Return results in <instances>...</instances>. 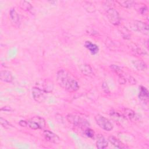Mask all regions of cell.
Wrapping results in <instances>:
<instances>
[{"label":"cell","mask_w":149,"mask_h":149,"mask_svg":"<svg viewBox=\"0 0 149 149\" xmlns=\"http://www.w3.org/2000/svg\"><path fill=\"white\" fill-rule=\"evenodd\" d=\"M84 46L93 55L96 54L99 51L98 47L96 44H93V43H92L91 42H90L89 41H87L85 42Z\"/></svg>","instance_id":"obj_12"},{"label":"cell","mask_w":149,"mask_h":149,"mask_svg":"<svg viewBox=\"0 0 149 149\" xmlns=\"http://www.w3.org/2000/svg\"><path fill=\"white\" fill-rule=\"evenodd\" d=\"M83 6L85 8L86 10L88 12H93L95 10L94 6L90 2H84Z\"/></svg>","instance_id":"obj_19"},{"label":"cell","mask_w":149,"mask_h":149,"mask_svg":"<svg viewBox=\"0 0 149 149\" xmlns=\"http://www.w3.org/2000/svg\"><path fill=\"white\" fill-rule=\"evenodd\" d=\"M95 120L97 124L102 129L106 131H111L113 129V126L111 122L105 117L97 115L95 116Z\"/></svg>","instance_id":"obj_4"},{"label":"cell","mask_w":149,"mask_h":149,"mask_svg":"<svg viewBox=\"0 0 149 149\" xmlns=\"http://www.w3.org/2000/svg\"><path fill=\"white\" fill-rule=\"evenodd\" d=\"M121 6L125 8H130L133 5L134 2L132 1H119L118 2Z\"/></svg>","instance_id":"obj_21"},{"label":"cell","mask_w":149,"mask_h":149,"mask_svg":"<svg viewBox=\"0 0 149 149\" xmlns=\"http://www.w3.org/2000/svg\"><path fill=\"white\" fill-rule=\"evenodd\" d=\"M110 67H111V68L113 70L115 71L116 73H118V74H119L120 75V73H122V70L121 68H120L119 66H117V65H111L110 66Z\"/></svg>","instance_id":"obj_23"},{"label":"cell","mask_w":149,"mask_h":149,"mask_svg":"<svg viewBox=\"0 0 149 149\" xmlns=\"http://www.w3.org/2000/svg\"><path fill=\"white\" fill-rule=\"evenodd\" d=\"M109 141L116 148H126V146L123 144V143L119 140L118 138L113 136H110L108 137Z\"/></svg>","instance_id":"obj_11"},{"label":"cell","mask_w":149,"mask_h":149,"mask_svg":"<svg viewBox=\"0 0 149 149\" xmlns=\"http://www.w3.org/2000/svg\"><path fill=\"white\" fill-rule=\"evenodd\" d=\"M132 29L144 35L148 34V26L147 24L139 20H133L130 24Z\"/></svg>","instance_id":"obj_5"},{"label":"cell","mask_w":149,"mask_h":149,"mask_svg":"<svg viewBox=\"0 0 149 149\" xmlns=\"http://www.w3.org/2000/svg\"><path fill=\"white\" fill-rule=\"evenodd\" d=\"M19 125L21 126H27V120H20L19 122Z\"/></svg>","instance_id":"obj_26"},{"label":"cell","mask_w":149,"mask_h":149,"mask_svg":"<svg viewBox=\"0 0 149 149\" xmlns=\"http://www.w3.org/2000/svg\"><path fill=\"white\" fill-rule=\"evenodd\" d=\"M132 63L134 66L138 70L140 71L145 70L147 69L146 63L141 60H134L132 61Z\"/></svg>","instance_id":"obj_15"},{"label":"cell","mask_w":149,"mask_h":149,"mask_svg":"<svg viewBox=\"0 0 149 149\" xmlns=\"http://www.w3.org/2000/svg\"><path fill=\"white\" fill-rule=\"evenodd\" d=\"M102 90L105 93H110V90L109 88V87L107 84V83L106 82H103L102 84Z\"/></svg>","instance_id":"obj_24"},{"label":"cell","mask_w":149,"mask_h":149,"mask_svg":"<svg viewBox=\"0 0 149 149\" xmlns=\"http://www.w3.org/2000/svg\"><path fill=\"white\" fill-rule=\"evenodd\" d=\"M123 113L125 116L129 119H133L136 118V113L130 109H124Z\"/></svg>","instance_id":"obj_17"},{"label":"cell","mask_w":149,"mask_h":149,"mask_svg":"<svg viewBox=\"0 0 149 149\" xmlns=\"http://www.w3.org/2000/svg\"><path fill=\"white\" fill-rule=\"evenodd\" d=\"M20 6L22 9L27 11H31L33 9L31 5L27 1H22L20 2Z\"/></svg>","instance_id":"obj_18"},{"label":"cell","mask_w":149,"mask_h":149,"mask_svg":"<svg viewBox=\"0 0 149 149\" xmlns=\"http://www.w3.org/2000/svg\"><path fill=\"white\" fill-rule=\"evenodd\" d=\"M129 82H130L132 84H136V80H135V79H134L133 77H132V76L130 77Z\"/></svg>","instance_id":"obj_27"},{"label":"cell","mask_w":149,"mask_h":149,"mask_svg":"<svg viewBox=\"0 0 149 149\" xmlns=\"http://www.w3.org/2000/svg\"><path fill=\"white\" fill-rule=\"evenodd\" d=\"M80 69L81 73L86 76H90L93 73V69L89 65H81L80 66Z\"/></svg>","instance_id":"obj_16"},{"label":"cell","mask_w":149,"mask_h":149,"mask_svg":"<svg viewBox=\"0 0 149 149\" xmlns=\"http://www.w3.org/2000/svg\"><path fill=\"white\" fill-rule=\"evenodd\" d=\"M0 123L1 126L4 127L5 129H10L12 127V125L9 123L8 121H7L6 119L2 118V117L0 118Z\"/></svg>","instance_id":"obj_20"},{"label":"cell","mask_w":149,"mask_h":149,"mask_svg":"<svg viewBox=\"0 0 149 149\" xmlns=\"http://www.w3.org/2000/svg\"><path fill=\"white\" fill-rule=\"evenodd\" d=\"M67 119L70 123L73 124L75 126H79L82 128L88 127L90 125L89 123L87 122V120L81 118L80 116L74 115L72 114H69L67 116Z\"/></svg>","instance_id":"obj_3"},{"label":"cell","mask_w":149,"mask_h":149,"mask_svg":"<svg viewBox=\"0 0 149 149\" xmlns=\"http://www.w3.org/2000/svg\"><path fill=\"white\" fill-rule=\"evenodd\" d=\"M43 135L45 139L50 142L57 143L59 141V137L57 136V134L48 130H44L43 132Z\"/></svg>","instance_id":"obj_8"},{"label":"cell","mask_w":149,"mask_h":149,"mask_svg":"<svg viewBox=\"0 0 149 149\" xmlns=\"http://www.w3.org/2000/svg\"><path fill=\"white\" fill-rule=\"evenodd\" d=\"M118 81H119V83L121 84H125V83H126V80H125V79L123 77V76L122 75V74H120V76H119V79H118Z\"/></svg>","instance_id":"obj_25"},{"label":"cell","mask_w":149,"mask_h":149,"mask_svg":"<svg viewBox=\"0 0 149 149\" xmlns=\"http://www.w3.org/2000/svg\"><path fill=\"white\" fill-rule=\"evenodd\" d=\"M108 141L104 136H100L98 137L96 142V146L99 149H104L108 146Z\"/></svg>","instance_id":"obj_13"},{"label":"cell","mask_w":149,"mask_h":149,"mask_svg":"<svg viewBox=\"0 0 149 149\" xmlns=\"http://www.w3.org/2000/svg\"><path fill=\"white\" fill-rule=\"evenodd\" d=\"M10 17L12 22L16 26H19L20 24V17L18 13L14 9L10 10Z\"/></svg>","instance_id":"obj_14"},{"label":"cell","mask_w":149,"mask_h":149,"mask_svg":"<svg viewBox=\"0 0 149 149\" xmlns=\"http://www.w3.org/2000/svg\"><path fill=\"white\" fill-rule=\"evenodd\" d=\"M84 133H85V134H86V136L87 137H90V138H91V137H93L94 136V131L92 129H89V128H87V129L85 130Z\"/></svg>","instance_id":"obj_22"},{"label":"cell","mask_w":149,"mask_h":149,"mask_svg":"<svg viewBox=\"0 0 149 149\" xmlns=\"http://www.w3.org/2000/svg\"><path fill=\"white\" fill-rule=\"evenodd\" d=\"M56 81L59 86L70 92L77 91L79 88L77 81L66 70H59L56 73Z\"/></svg>","instance_id":"obj_1"},{"label":"cell","mask_w":149,"mask_h":149,"mask_svg":"<svg viewBox=\"0 0 149 149\" xmlns=\"http://www.w3.org/2000/svg\"><path fill=\"white\" fill-rule=\"evenodd\" d=\"M0 79L4 82L10 83L13 81V77L10 72L5 70L0 72Z\"/></svg>","instance_id":"obj_10"},{"label":"cell","mask_w":149,"mask_h":149,"mask_svg":"<svg viewBox=\"0 0 149 149\" xmlns=\"http://www.w3.org/2000/svg\"><path fill=\"white\" fill-rule=\"evenodd\" d=\"M107 16L111 23L113 25H118L120 22V18L118 12L113 8L109 9L107 12Z\"/></svg>","instance_id":"obj_6"},{"label":"cell","mask_w":149,"mask_h":149,"mask_svg":"<svg viewBox=\"0 0 149 149\" xmlns=\"http://www.w3.org/2000/svg\"><path fill=\"white\" fill-rule=\"evenodd\" d=\"M139 99L144 103L147 104L148 101V91L144 86H140L139 87Z\"/></svg>","instance_id":"obj_9"},{"label":"cell","mask_w":149,"mask_h":149,"mask_svg":"<svg viewBox=\"0 0 149 149\" xmlns=\"http://www.w3.org/2000/svg\"><path fill=\"white\" fill-rule=\"evenodd\" d=\"M27 126L34 130L44 129L46 125L44 119L38 116H36L30 118L27 120Z\"/></svg>","instance_id":"obj_2"},{"label":"cell","mask_w":149,"mask_h":149,"mask_svg":"<svg viewBox=\"0 0 149 149\" xmlns=\"http://www.w3.org/2000/svg\"><path fill=\"white\" fill-rule=\"evenodd\" d=\"M47 93L42 89L34 87L32 88V95L34 100L39 103L43 102L47 97Z\"/></svg>","instance_id":"obj_7"}]
</instances>
